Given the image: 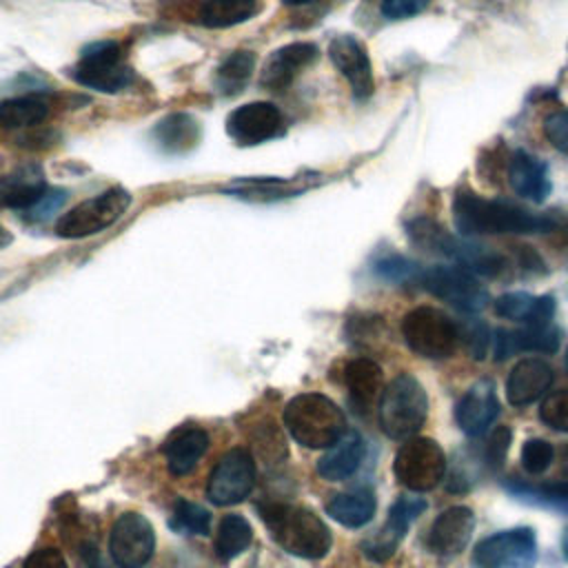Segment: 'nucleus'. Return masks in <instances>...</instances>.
Masks as SVG:
<instances>
[{"label":"nucleus","mask_w":568,"mask_h":568,"mask_svg":"<svg viewBox=\"0 0 568 568\" xmlns=\"http://www.w3.org/2000/svg\"><path fill=\"white\" fill-rule=\"evenodd\" d=\"M453 222L462 235L546 233L557 226V220L550 215L530 213L501 200H486L473 191L455 193Z\"/></svg>","instance_id":"nucleus-1"},{"label":"nucleus","mask_w":568,"mask_h":568,"mask_svg":"<svg viewBox=\"0 0 568 568\" xmlns=\"http://www.w3.org/2000/svg\"><path fill=\"white\" fill-rule=\"evenodd\" d=\"M257 510L273 539L286 552L302 559H320L331 550V530L313 510L282 501H262Z\"/></svg>","instance_id":"nucleus-2"},{"label":"nucleus","mask_w":568,"mask_h":568,"mask_svg":"<svg viewBox=\"0 0 568 568\" xmlns=\"http://www.w3.org/2000/svg\"><path fill=\"white\" fill-rule=\"evenodd\" d=\"M284 426L306 448H328L346 433L342 408L320 393H302L284 408Z\"/></svg>","instance_id":"nucleus-3"},{"label":"nucleus","mask_w":568,"mask_h":568,"mask_svg":"<svg viewBox=\"0 0 568 568\" xmlns=\"http://www.w3.org/2000/svg\"><path fill=\"white\" fill-rule=\"evenodd\" d=\"M428 415L424 386L408 373L397 375L379 397V426L388 437L404 439L417 433Z\"/></svg>","instance_id":"nucleus-4"},{"label":"nucleus","mask_w":568,"mask_h":568,"mask_svg":"<svg viewBox=\"0 0 568 568\" xmlns=\"http://www.w3.org/2000/svg\"><path fill=\"white\" fill-rule=\"evenodd\" d=\"M131 202L133 197L126 189L111 186L62 213L55 224V233L64 240H80L102 233L126 213Z\"/></svg>","instance_id":"nucleus-5"},{"label":"nucleus","mask_w":568,"mask_h":568,"mask_svg":"<svg viewBox=\"0 0 568 568\" xmlns=\"http://www.w3.org/2000/svg\"><path fill=\"white\" fill-rule=\"evenodd\" d=\"M402 335L406 346L428 359L450 357L459 344L457 324L433 306H417L402 320Z\"/></svg>","instance_id":"nucleus-6"},{"label":"nucleus","mask_w":568,"mask_h":568,"mask_svg":"<svg viewBox=\"0 0 568 568\" xmlns=\"http://www.w3.org/2000/svg\"><path fill=\"white\" fill-rule=\"evenodd\" d=\"M71 78L93 91L118 93L131 84V69L124 62L122 47L113 40H102L82 49Z\"/></svg>","instance_id":"nucleus-7"},{"label":"nucleus","mask_w":568,"mask_h":568,"mask_svg":"<svg viewBox=\"0 0 568 568\" xmlns=\"http://www.w3.org/2000/svg\"><path fill=\"white\" fill-rule=\"evenodd\" d=\"M393 470L402 486L415 493H424L442 481L446 457L435 439L413 437L397 450Z\"/></svg>","instance_id":"nucleus-8"},{"label":"nucleus","mask_w":568,"mask_h":568,"mask_svg":"<svg viewBox=\"0 0 568 568\" xmlns=\"http://www.w3.org/2000/svg\"><path fill=\"white\" fill-rule=\"evenodd\" d=\"M419 284L435 297H439L466 313H477L488 302V293L477 282V277L457 264L455 266L437 264V266L422 268Z\"/></svg>","instance_id":"nucleus-9"},{"label":"nucleus","mask_w":568,"mask_h":568,"mask_svg":"<svg viewBox=\"0 0 568 568\" xmlns=\"http://www.w3.org/2000/svg\"><path fill=\"white\" fill-rule=\"evenodd\" d=\"M537 555L530 528H510L481 539L473 552V568H532Z\"/></svg>","instance_id":"nucleus-10"},{"label":"nucleus","mask_w":568,"mask_h":568,"mask_svg":"<svg viewBox=\"0 0 568 568\" xmlns=\"http://www.w3.org/2000/svg\"><path fill=\"white\" fill-rule=\"evenodd\" d=\"M255 486V462L244 448L222 455L211 470L206 495L215 506H233L251 495Z\"/></svg>","instance_id":"nucleus-11"},{"label":"nucleus","mask_w":568,"mask_h":568,"mask_svg":"<svg viewBox=\"0 0 568 568\" xmlns=\"http://www.w3.org/2000/svg\"><path fill=\"white\" fill-rule=\"evenodd\" d=\"M155 548L151 521L140 513H122L109 535V550L120 568H142Z\"/></svg>","instance_id":"nucleus-12"},{"label":"nucleus","mask_w":568,"mask_h":568,"mask_svg":"<svg viewBox=\"0 0 568 568\" xmlns=\"http://www.w3.org/2000/svg\"><path fill=\"white\" fill-rule=\"evenodd\" d=\"M226 133L240 146H255L284 133V115L271 102H246L229 113Z\"/></svg>","instance_id":"nucleus-13"},{"label":"nucleus","mask_w":568,"mask_h":568,"mask_svg":"<svg viewBox=\"0 0 568 568\" xmlns=\"http://www.w3.org/2000/svg\"><path fill=\"white\" fill-rule=\"evenodd\" d=\"M328 58L335 64V69L346 78L355 100H366L373 95V67L364 44L355 36H335L328 44Z\"/></svg>","instance_id":"nucleus-14"},{"label":"nucleus","mask_w":568,"mask_h":568,"mask_svg":"<svg viewBox=\"0 0 568 568\" xmlns=\"http://www.w3.org/2000/svg\"><path fill=\"white\" fill-rule=\"evenodd\" d=\"M473 528H475L473 510L466 506H450L444 513H439L437 519L433 521L426 537V548L442 559H450L466 548V544L470 541Z\"/></svg>","instance_id":"nucleus-15"},{"label":"nucleus","mask_w":568,"mask_h":568,"mask_svg":"<svg viewBox=\"0 0 568 568\" xmlns=\"http://www.w3.org/2000/svg\"><path fill=\"white\" fill-rule=\"evenodd\" d=\"M426 510V501L419 497H399L393 508L388 510V519L384 524V528L379 530L377 537H373L371 541L364 544V552L366 557L375 559V561H384L388 559L397 544L402 541V537L406 535L408 526Z\"/></svg>","instance_id":"nucleus-16"},{"label":"nucleus","mask_w":568,"mask_h":568,"mask_svg":"<svg viewBox=\"0 0 568 568\" xmlns=\"http://www.w3.org/2000/svg\"><path fill=\"white\" fill-rule=\"evenodd\" d=\"M317 58V47L311 42H291L273 51L262 69L260 84L268 91H284L297 73L315 62Z\"/></svg>","instance_id":"nucleus-17"},{"label":"nucleus","mask_w":568,"mask_h":568,"mask_svg":"<svg viewBox=\"0 0 568 568\" xmlns=\"http://www.w3.org/2000/svg\"><path fill=\"white\" fill-rule=\"evenodd\" d=\"M497 413H499V402H497L493 382L479 379L477 384L470 386V390L457 404L455 417H457L459 428L466 435L477 437L493 424Z\"/></svg>","instance_id":"nucleus-18"},{"label":"nucleus","mask_w":568,"mask_h":568,"mask_svg":"<svg viewBox=\"0 0 568 568\" xmlns=\"http://www.w3.org/2000/svg\"><path fill=\"white\" fill-rule=\"evenodd\" d=\"M552 384V368L539 357L517 362L506 379V395L513 406H526L539 399Z\"/></svg>","instance_id":"nucleus-19"},{"label":"nucleus","mask_w":568,"mask_h":568,"mask_svg":"<svg viewBox=\"0 0 568 568\" xmlns=\"http://www.w3.org/2000/svg\"><path fill=\"white\" fill-rule=\"evenodd\" d=\"M506 178L513 191L526 200L544 202L550 193V178L546 164L526 151H515L508 158Z\"/></svg>","instance_id":"nucleus-20"},{"label":"nucleus","mask_w":568,"mask_h":568,"mask_svg":"<svg viewBox=\"0 0 568 568\" xmlns=\"http://www.w3.org/2000/svg\"><path fill=\"white\" fill-rule=\"evenodd\" d=\"M559 346V331L552 324L544 326H530L517 331L499 328L493 337L495 359H506L508 355L517 351H537V353H552Z\"/></svg>","instance_id":"nucleus-21"},{"label":"nucleus","mask_w":568,"mask_h":568,"mask_svg":"<svg viewBox=\"0 0 568 568\" xmlns=\"http://www.w3.org/2000/svg\"><path fill=\"white\" fill-rule=\"evenodd\" d=\"M47 193L49 186L44 175L36 166H22L0 180V204L7 209L31 211L44 200Z\"/></svg>","instance_id":"nucleus-22"},{"label":"nucleus","mask_w":568,"mask_h":568,"mask_svg":"<svg viewBox=\"0 0 568 568\" xmlns=\"http://www.w3.org/2000/svg\"><path fill=\"white\" fill-rule=\"evenodd\" d=\"M344 384H346L351 404L359 413H368L375 406V402L382 397L384 375L377 362L368 357H357L346 364Z\"/></svg>","instance_id":"nucleus-23"},{"label":"nucleus","mask_w":568,"mask_h":568,"mask_svg":"<svg viewBox=\"0 0 568 568\" xmlns=\"http://www.w3.org/2000/svg\"><path fill=\"white\" fill-rule=\"evenodd\" d=\"M209 448V435L197 426L178 428L162 446L166 468L173 475H189Z\"/></svg>","instance_id":"nucleus-24"},{"label":"nucleus","mask_w":568,"mask_h":568,"mask_svg":"<svg viewBox=\"0 0 568 568\" xmlns=\"http://www.w3.org/2000/svg\"><path fill=\"white\" fill-rule=\"evenodd\" d=\"M260 9V0H197L193 22L204 29H229L248 22Z\"/></svg>","instance_id":"nucleus-25"},{"label":"nucleus","mask_w":568,"mask_h":568,"mask_svg":"<svg viewBox=\"0 0 568 568\" xmlns=\"http://www.w3.org/2000/svg\"><path fill=\"white\" fill-rule=\"evenodd\" d=\"M364 459V442L359 433L346 430L317 462V473L328 481H339L351 477Z\"/></svg>","instance_id":"nucleus-26"},{"label":"nucleus","mask_w":568,"mask_h":568,"mask_svg":"<svg viewBox=\"0 0 568 568\" xmlns=\"http://www.w3.org/2000/svg\"><path fill=\"white\" fill-rule=\"evenodd\" d=\"M155 144L171 155L191 151L200 142V124L191 113H171L153 126Z\"/></svg>","instance_id":"nucleus-27"},{"label":"nucleus","mask_w":568,"mask_h":568,"mask_svg":"<svg viewBox=\"0 0 568 568\" xmlns=\"http://www.w3.org/2000/svg\"><path fill=\"white\" fill-rule=\"evenodd\" d=\"M375 495L371 490H353V493H339L333 495V499L326 504V513L346 528H359L368 524L375 515Z\"/></svg>","instance_id":"nucleus-28"},{"label":"nucleus","mask_w":568,"mask_h":568,"mask_svg":"<svg viewBox=\"0 0 568 568\" xmlns=\"http://www.w3.org/2000/svg\"><path fill=\"white\" fill-rule=\"evenodd\" d=\"M255 69V55L253 51H233L222 60V64L215 69L213 87L222 95H235L244 89L248 78Z\"/></svg>","instance_id":"nucleus-29"},{"label":"nucleus","mask_w":568,"mask_h":568,"mask_svg":"<svg viewBox=\"0 0 568 568\" xmlns=\"http://www.w3.org/2000/svg\"><path fill=\"white\" fill-rule=\"evenodd\" d=\"M49 115L47 102L33 95L0 100V126L4 129H27L40 124Z\"/></svg>","instance_id":"nucleus-30"},{"label":"nucleus","mask_w":568,"mask_h":568,"mask_svg":"<svg viewBox=\"0 0 568 568\" xmlns=\"http://www.w3.org/2000/svg\"><path fill=\"white\" fill-rule=\"evenodd\" d=\"M251 539H253L251 524L240 515H226L220 521L217 535H215L217 557L222 561H231L233 557L242 555L251 546Z\"/></svg>","instance_id":"nucleus-31"},{"label":"nucleus","mask_w":568,"mask_h":568,"mask_svg":"<svg viewBox=\"0 0 568 568\" xmlns=\"http://www.w3.org/2000/svg\"><path fill=\"white\" fill-rule=\"evenodd\" d=\"M508 490L521 501L546 506V508L568 515V479L546 484V486H528L521 481H510Z\"/></svg>","instance_id":"nucleus-32"},{"label":"nucleus","mask_w":568,"mask_h":568,"mask_svg":"<svg viewBox=\"0 0 568 568\" xmlns=\"http://www.w3.org/2000/svg\"><path fill=\"white\" fill-rule=\"evenodd\" d=\"M226 191L237 197H244V200H277V197L295 195L302 189L291 186L288 180H284V178H257V180L246 178V180L233 182Z\"/></svg>","instance_id":"nucleus-33"},{"label":"nucleus","mask_w":568,"mask_h":568,"mask_svg":"<svg viewBox=\"0 0 568 568\" xmlns=\"http://www.w3.org/2000/svg\"><path fill=\"white\" fill-rule=\"evenodd\" d=\"M209 524H211V515L206 508L180 499L173 506V517H171V526L182 532V535H206L209 532Z\"/></svg>","instance_id":"nucleus-34"},{"label":"nucleus","mask_w":568,"mask_h":568,"mask_svg":"<svg viewBox=\"0 0 568 568\" xmlns=\"http://www.w3.org/2000/svg\"><path fill=\"white\" fill-rule=\"evenodd\" d=\"M375 273L388 282H419L422 268L419 264L402 257V255H388L375 262Z\"/></svg>","instance_id":"nucleus-35"},{"label":"nucleus","mask_w":568,"mask_h":568,"mask_svg":"<svg viewBox=\"0 0 568 568\" xmlns=\"http://www.w3.org/2000/svg\"><path fill=\"white\" fill-rule=\"evenodd\" d=\"M535 300H537V295H530V293H524V291L504 293V295H499V297L495 300V313H497L499 317L519 320V322L526 324V322L530 320Z\"/></svg>","instance_id":"nucleus-36"},{"label":"nucleus","mask_w":568,"mask_h":568,"mask_svg":"<svg viewBox=\"0 0 568 568\" xmlns=\"http://www.w3.org/2000/svg\"><path fill=\"white\" fill-rule=\"evenodd\" d=\"M459 328V326H457ZM459 339L466 344L473 359H481L486 355V348L490 344V331L481 320L470 317L459 328Z\"/></svg>","instance_id":"nucleus-37"},{"label":"nucleus","mask_w":568,"mask_h":568,"mask_svg":"<svg viewBox=\"0 0 568 568\" xmlns=\"http://www.w3.org/2000/svg\"><path fill=\"white\" fill-rule=\"evenodd\" d=\"M552 457H555V450H552V446L546 439L535 437V439H528L521 446V464L532 475L544 473L550 466Z\"/></svg>","instance_id":"nucleus-38"},{"label":"nucleus","mask_w":568,"mask_h":568,"mask_svg":"<svg viewBox=\"0 0 568 568\" xmlns=\"http://www.w3.org/2000/svg\"><path fill=\"white\" fill-rule=\"evenodd\" d=\"M539 415L550 428L568 433V390H557L548 395L539 408Z\"/></svg>","instance_id":"nucleus-39"},{"label":"nucleus","mask_w":568,"mask_h":568,"mask_svg":"<svg viewBox=\"0 0 568 568\" xmlns=\"http://www.w3.org/2000/svg\"><path fill=\"white\" fill-rule=\"evenodd\" d=\"M544 135L559 153L568 155V109H559L546 115Z\"/></svg>","instance_id":"nucleus-40"},{"label":"nucleus","mask_w":568,"mask_h":568,"mask_svg":"<svg viewBox=\"0 0 568 568\" xmlns=\"http://www.w3.org/2000/svg\"><path fill=\"white\" fill-rule=\"evenodd\" d=\"M510 448V428L497 426L486 444V462L490 468H499L508 455Z\"/></svg>","instance_id":"nucleus-41"},{"label":"nucleus","mask_w":568,"mask_h":568,"mask_svg":"<svg viewBox=\"0 0 568 568\" xmlns=\"http://www.w3.org/2000/svg\"><path fill=\"white\" fill-rule=\"evenodd\" d=\"M428 4L430 0H382L379 11L388 20H404L422 13Z\"/></svg>","instance_id":"nucleus-42"},{"label":"nucleus","mask_w":568,"mask_h":568,"mask_svg":"<svg viewBox=\"0 0 568 568\" xmlns=\"http://www.w3.org/2000/svg\"><path fill=\"white\" fill-rule=\"evenodd\" d=\"M24 568H67L64 557L55 548H38L24 561Z\"/></svg>","instance_id":"nucleus-43"},{"label":"nucleus","mask_w":568,"mask_h":568,"mask_svg":"<svg viewBox=\"0 0 568 568\" xmlns=\"http://www.w3.org/2000/svg\"><path fill=\"white\" fill-rule=\"evenodd\" d=\"M517 255H519V264L526 271H544L541 257L530 246H517Z\"/></svg>","instance_id":"nucleus-44"},{"label":"nucleus","mask_w":568,"mask_h":568,"mask_svg":"<svg viewBox=\"0 0 568 568\" xmlns=\"http://www.w3.org/2000/svg\"><path fill=\"white\" fill-rule=\"evenodd\" d=\"M552 233H555V235H552L555 246H557L559 251L568 253V220H566L564 224H559V222H557V226H555V231H552Z\"/></svg>","instance_id":"nucleus-45"},{"label":"nucleus","mask_w":568,"mask_h":568,"mask_svg":"<svg viewBox=\"0 0 568 568\" xmlns=\"http://www.w3.org/2000/svg\"><path fill=\"white\" fill-rule=\"evenodd\" d=\"M284 4H291V7H300V4H308V2H315V0H282Z\"/></svg>","instance_id":"nucleus-46"},{"label":"nucleus","mask_w":568,"mask_h":568,"mask_svg":"<svg viewBox=\"0 0 568 568\" xmlns=\"http://www.w3.org/2000/svg\"><path fill=\"white\" fill-rule=\"evenodd\" d=\"M561 544H564V555L568 557V530H566V535H564V541H561Z\"/></svg>","instance_id":"nucleus-47"},{"label":"nucleus","mask_w":568,"mask_h":568,"mask_svg":"<svg viewBox=\"0 0 568 568\" xmlns=\"http://www.w3.org/2000/svg\"><path fill=\"white\" fill-rule=\"evenodd\" d=\"M566 371H568V351H566Z\"/></svg>","instance_id":"nucleus-48"}]
</instances>
